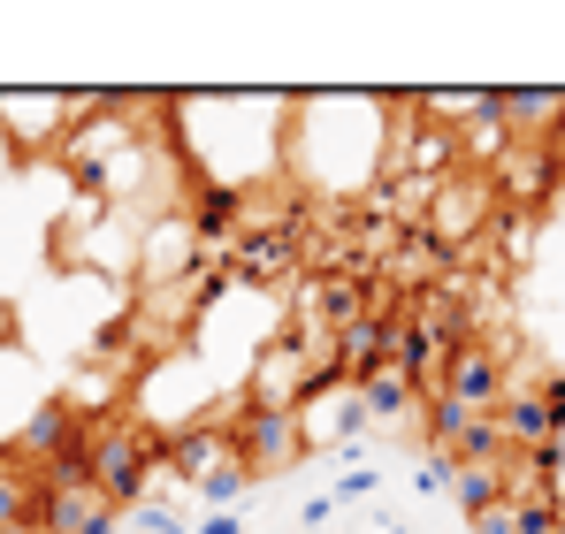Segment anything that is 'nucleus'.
<instances>
[{
  "label": "nucleus",
  "instance_id": "f257e3e1",
  "mask_svg": "<svg viewBox=\"0 0 565 534\" xmlns=\"http://www.w3.org/2000/svg\"><path fill=\"white\" fill-rule=\"evenodd\" d=\"M504 222V199H497V177L489 169H451V177L428 191V214H420V237L444 245L451 260H467L473 245Z\"/></svg>",
  "mask_w": 565,
  "mask_h": 534
},
{
  "label": "nucleus",
  "instance_id": "f03ea898",
  "mask_svg": "<svg viewBox=\"0 0 565 534\" xmlns=\"http://www.w3.org/2000/svg\"><path fill=\"white\" fill-rule=\"evenodd\" d=\"M93 115V92H0V138L8 153H62V138Z\"/></svg>",
  "mask_w": 565,
  "mask_h": 534
},
{
  "label": "nucleus",
  "instance_id": "7ed1b4c3",
  "mask_svg": "<svg viewBox=\"0 0 565 534\" xmlns=\"http://www.w3.org/2000/svg\"><path fill=\"white\" fill-rule=\"evenodd\" d=\"M230 444H237V466H245L253 481H276L298 458H313L306 436H298V413H268V405H253L245 389H237V405H230Z\"/></svg>",
  "mask_w": 565,
  "mask_h": 534
},
{
  "label": "nucleus",
  "instance_id": "20e7f679",
  "mask_svg": "<svg viewBox=\"0 0 565 534\" xmlns=\"http://www.w3.org/2000/svg\"><path fill=\"white\" fill-rule=\"evenodd\" d=\"M298 436H306V450H360V436H367V405H360V382L352 374H337V382H321L306 405H298Z\"/></svg>",
  "mask_w": 565,
  "mask_h": 534
},
{
  "label": "nucleus",
  "instance_id": "39448f33",
  "mask_svg": "<svg viewBox=\"0 0 565 534\" xmlns=\"http://www.w3.org/2000/svg\"><path fill=\"white\" fill-rule=\"evenodd\" d=\"M504 344H489V337H467L459 352H451V382H444V397L451 405H467V413H497L504 405ZM436 397V405H444Z\"/></svg>",
  "mask_w": 565,
  "mask_h": 534
},
{
  "label": "nucleus",
  "instance_id": "423d86ee",
  "mask_svg": "<svg viewBox=\"0 0 565 534\" xmlns=\"http://www.w3.org/2000/svg\"><path fill=\"white\" fill-rule=\"evenodd\" d=\"M360 405H367V428H428V397L413 389L405 366L360 374Z\"/></svg>",
  "mask_w": 565,
  "mask_h": 534
},
{
  "label": "nucleus",
  "instance_id": "0eeeda50",
  "mask_svg": "<svg viewBox=\"0 0 565 534\" xmlns=\"http://www.w3.org/2000/svg\"><path fill=\"white\" fill-rule=\"evenodd\" d=\"M489 177H497L504 214H512V206H543V199H551V183H558L565 169H558V153H551V146H512Z\"/></svg>",
  "mask_w": 565,
  "mask_h": 534
},
{
  "label": "nucleus",
  "instance_id": "6e6552de",
  "mask_svg": "<svg viewBox=\"0 0 565 534\" xmlns=\"http://www.w3.org/2000/svg\"><path fill=\"white\" fill-rule=\"evenodd\" d=\"M39 512H46V481H39V466L15 458V450H0V527H23V520H39Z\"/></svg>",
  "mask_w": 565,
  "mask_h": 534
},
{
  "label": "nucleus",
  "instance_id": "1a4fd4ad",
  "mask_svg": "<svg viewBox=\"0 0 565 534\" xmlns=\"http://www.w3.org/2000/svg\"><path fill=\"white\" fill-rule=\"evenodd\" d=\"M504 458L512 450H497V458H467V466H451V496H459V512H489V504H504Z\"/></svg>",
  "mask_w": 565,
  "mask_h": 534
},
{
  "label": "nucleus",
  "instance_id": "9d476101",
  "mask_svg": "<svg viewBox=\"0 0 565 534\" xmlns=\"http://www.w3.org/2000/svg\"><path fill=\"white\" fill-rule=\"evenodd\" d=\"M130 520H138V527H146V534H191L184 520H177V512L161 504V496H146V504H130Z\"/></svg>",
  "mask_w": 565,
  "mask_h": 534
},
{
  "label": "nucleus",
  "instance_id": "9b49d317",
  "mask_svg": "<svg viewBox=\"0 0 565 534\" xmlns=\"http://www.w3.org/2000/svg\"><path fill=\"white\" fill-rule=\"evenodd\" d=\"M467 534H520V504L504 496V504H489V512H473Z\"/></svg>",
  "mask_w": 565,
  "mask_h": 534
},
{
  "label": "nucleus",
  "instance_id": "f8f14e48",
  "mask_svg": "<svg viewBox=\"0 0 565 534\" xmlns=\"http://www.w3.org/2000/svg\"><path fill=\"white\" fill-rule=\"evenodd\" d=\"M367 496H375V473H367V466H352V473L337 481V496H329V504H367Z\"/></svg>",
  "mask_w": 565,
  "mask_h": 534
},
{
  "label": "nucleus",
  "instance_id": "ddd939ff",
  "mask_svg": "<svg viewBox=\"0 0 565 534\" xmlns=\"http://www.w3.org/2000/svg\"><path fill=\"white\" fill-rule=\"evenodd\" d=\"M237 527H245L237 512H206V527H199V534H237Z\"/></svg>",
  "mask_w": 565,
  "mask_h": 534
},
{
  "label": "nucleus",
  "instance_id": "4468645a",
  "mask_svg": "<svg viewBox=\"0 0 565 534\" xmlns=\"http://www.w3.org/2000/svg\"><path fill=\"white\" fill-rule=\"evenodd\" d=\"M8 344H15V306L0 298V352H8Z\"/></svg>",
  "mask_w": 565,
  "mask_h": 534
},
{
  "label": "nucleus",
  "instance_id": "2eb2a0df",
  "mask_svg": "<svg viewBox=\"0 0 565 534\" xmlns=\"http://www.w3.org/2000/svg\"><path fill=\"white\" fill-rule=\"evenodd\" d=\"M0 534H46V527H39V520H23V527H0Z\"/></svg>",
  "mask_w": 565,
  "mask_h": 534
},
{
  "label": "nucleus",
  "instance_id": "dca6fc26",
  "mask_svg": "<svg viewBox=\"0 0 565 534\" xmlns=\"http://www.w3.org/2000/svg\"><path fill=\"white\" fill-rule=\"evenodd\" d=\"M558 534H565V504H558Z\"/></svg>",
  "mask_w": 565,
  "mask_h": 534
}]
</instances>
